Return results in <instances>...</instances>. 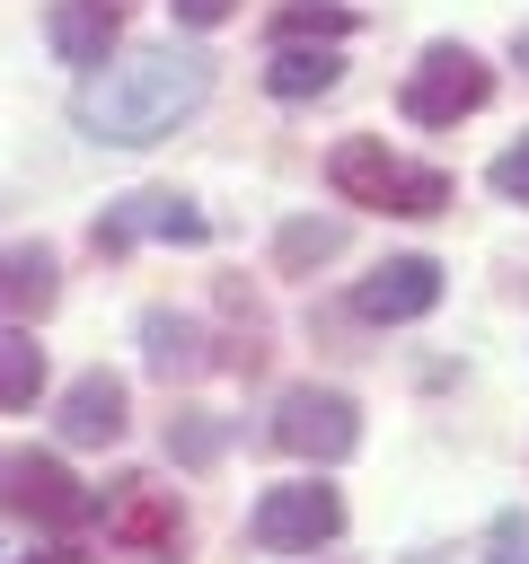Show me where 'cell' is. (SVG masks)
Listing matches in <instances>:
<instances>
[{"instance_id":"ffe728a7","label":"cell","mask_w":529,"mask_h":564,"mask_svg":"<svg viewBox=\"0 0 529 564\" xmlns=\"http://www.w3.org/2000/svg\"><path fill=\"white\" fill-rule=\"evenodd\" d=\"M238 0H176V26H229Z\"/></svg>"},{"instance_id":"4fadbf2b","label":"cell","mask_w":529,"mask_h":564,"mask_svg":"<svg viewBox=\"0 0 529 564\" xmlns=\"http://www.w3.org/2000/svg\"><path fill=\"white\" fill-rule=\"evenodd\" d=\"M344 79V53L335 44H273V62H264V88L282 97V106H309V97H326Z\"/></svg>"},{"instance_id":"ac0fdd59","label":"cell","mask_w":529,"mask_h":564,"mask_svg":"<svg viewBox=\"0 0 529 564\" xmlns=\"http://www.w3.org/2000/svg\"><path fill=\"white\" fill-rule=\"evenodd\" d=\"M485 564H529V511H494V529H485Z\"/></svg>"},{"instance_id":"2e32d148","label":"cell","mask_w":529,"mask_h":564,"mask_svg":"<svg viewBox=\"0 0 529 564\" xmlns=\"http://www.w3.org/2000/svg\"><path fill=\"white\" fill-rule=\"evenodd\" d=\"M344 238H353V229H344V220H317V212H309V220H282V238H273V264H282V273L335 264V256H344Z\"/></svg>"},{"instance_id":"3957f363","label":"cell","mask_w":529,"mask_h":564,"mask_svg":"<svg viewBox=\"0 0 529 564\" xmlns=\"http://www.w3.org/2000/svg\"><path fill=\"white\" fill-rule=\"evenodd\" d=\"M494 97V62L485 53H467V44H423V62L406 70V123H423V132H450V123H467L476 106Z\"/></svg>"},{"instance_id":"cb8c5ba5","label":"cell","mask_w":529,"mask_h":564,"mask_svg":"<svg viewBox=\"0 0 529 564\" xmlns=\"http://www.w3.org/2000/svg\"><path fill=\"white\" fill-rule=\"evenodd\" d=\"M520 62H529V26H520Z\"/></svg>"},{"instance_id":"5b68a950","label":"cell","mask_w":529,"mask_h":564,"mask_svg":"<svg viewBox=\"0 0 529 564\" xmlns=\"http://www.w3.org/2000/svg\"><path fill=\"white\" fill-rule=\"evenodd\" d=\"M88 520H106V538L150 555V564H168L185 546V502L159 476H115V494H88Z\"/></svg>"},{"instance_id":"52a82bcc","label":"cell","mask_w":529,"mask_h":564,"mask_svg":"<svg viewBox=\"0 0 529 564\" xmlns=\"http://www.w3.org/2000/svg\"><path fill=\"white\" fill-rule=\"evenodd\" d=\"M0 511H18L35 529H79L88 520V494H79V476L53 449H9L0 458Z\"/></svg>"},{"instance_id":"7a4b0ae2","label":"cell","mask_w":529,"mask_h":564,"mask_svg":"<svg viewBox=\"0 0 529 564\" xmlns=\"http://www.w3.org/2000/svg\"><path fill=\"white\" fill-rule=\"evenodd\" d=\"M326 185H335L344 203H361V212H397V220H432V212L450 203V176H441V167H414V159H397V150L370 141V132L335 141Z\"/></svg>"},{"instance_id":"8992f818","label":"cell","mask_w":529,"mask_h":564,"mask_svg":"<svg viewBox=\"0 0 529 564\" xmlns=\"http://www.w3.org/2000/svg\"><path fill=\"white\" fill-rule=\"evenodd\" d=\"M335 538H344V494L317 485V476L273 485V494L256 502V546H264V555H317V546H335Z\"/></svg>"},{"instance_id":"9a60e30c","label":"cell","mask_w":529,"mask_h":564,"mask_svg":"<svg viewBox=\"0 0 529 564\" xmlns=\"http://www.w3.org/2000/svg\"><path fill=\"white\" fill-rule=\"evenodd\" d=\"M44 388V344L35 326H0V414H26Z\"/></svg>"},{"instance_id":"6da1fadb","label":"cell","mask_w":529,"mask_h":564,"mask_svg":"<svg viewBox=\"0 0 529 564\" xmlns=\"http://www.w3.org/2000/svg\"><path fill=\"white\" fill-rule=\"evenodd\" d=\"M212 97V62L194 44H150V53H106L79 97H71V123L97 141V150H150L168 141L176 123H194Z\"/></svg>"},{"instance_id":"277c9868","label":"cell","mask_w":529,"mask_h":564,"mask_svg":"<svg viewBox=\"0 0 529 564\" xmlns=\"http://www.w3.org/2000/svg\"><path fill=\"white\" fill-rule=\"evenodd\" d=\"M273 449H291L300 467H344L361 449V405L344 388H282L273 397Z\"/></svg>"},{"instance_id":"44dd1931","label":"cell","mask_w":529,"mask_h":564,"mask_svg":"<svg viewBox=\"0 0 529 564\" xmlns=\"http://www.w3.org/2000/svg\"><path fill=\"white\" fill-rule=\"evenodd\" d=\"M26 564H88L79 546H44V555H26Z\"/></svg>"},{"instance_id":"7402d4cb","label":"cell","mask_w":529,"mask_h":564,"mask_svg":"<svg viewBox=\"0 0 529 564\" xmlns=\"http://www.w3.org/2000/svg\"><path fill=\"white\" fill-rule=\"evenodd\" d=\"M97 9H106V18H123V9H132V0H97Z\"/></svg>"},{"instance_id":"30bf717a","label":"cell","mask_w":529,"mask_h":564,"mask_svg":"<svg viewBox=\"0 0 529 564\" xmlns=\"http://www.w3.org/2000/svg\"><path fill=\"white\" fill-rule=\"evenodd\" d=\"M62 441L71 449H106V441H123V423H132V388L115 379V370H79L71 388H62Z\"/></svg>"},{"instance_id":"ba28073f","label":"cell","mask_w":529,"mask_h":564,"mask_svg":"<svg viewBox=\"0 0 529 564\" xmlns=\"http://www.w3.org/2000/svg\"><path fill=\"white\" fill-rule=\"evenodd\" d=\"M132 238H168V247H203L212 238V220L185 203V194H123V203H106V220H97V256H123Z\"/></svg>"},{"instance_id":"e0dca14e","label":"cell","mask_w":529,"mask_h":564,"mask_svg":"<svg viewBox=\"0 0 529 564\" xmlns=\"http://www.w3.org/2000/svg\"><path fill=\"white\" fill-rule=\"evenodd\" d=\"M344 35H353L344 0H282L273 9V44H344Z\"/></svg>"},{"instance_id":"603a6c76","label":"cell","mask_w":529,"mask_h":564,"mask_svg":"<svg viewBox=\"0 0 529 564\" xmlns=\"http://www.w3.org/2000/svg\"><path fill=\"white\" fill-rule=\"evenodd\" d=\"M406 564H441V555H406Z\"/></svg>"},{"instance_id":"8fae6325","label":"cell","mask_w":529,"mask_h":564,"mask_svg":"<svg viewBox=\"0 0 529 564\" xmlns=\"http://www.w3.org/2000/svg\"><path fill=\"white\" fill-rule=\"evenodd\" d=\"M53 300H62V264H53V247H44V238L0 247V326H35Z\"/></svg>"},{"instance_id":"5bb4252c","label":"cell","mask_w":529,"mask_h":564,"mask_svg":"<svg viewBox=\"0 0 529 564\" xmlns=\"http://www.w3.org/2000/svg\"><path fill=\"white\" fill-rule=\"evenodd\" d=\"M115 26H123V18H106L97 0H53V18H44L53 53H62V62H79V70H97V62L115 53Z\"/></svg>"},{"instance_id":"7c38bea8","label":"cell","mask_w":529,"mask_h":564,"mask_svg":"<svg viewBox=\"0 0 529 564\" xmlns=\"http://www.w3.org/2000/svg\"><path fill=\"white\" fill-rule=\"evenodd\" d=\"M141 361L159 370V379H203L220 352H212V335H203V317H176V308H150L141 317Z\"/></svg>"},{"instance_id":"9c48e42d","label":"cell","mask_w":529,"mask_h":564,"mask_svg":"<svg viewBox=\"0 0 529 564\" xmlns=\"http://www.w3.org/2000/svg\"><path fill=\"white\" fill-rule=\"evenodd\" d=\"M441 308V264L432 256H388L379 273L353 282V317L370 326H406V317H432Z\"/></svg>"},{"instance_id":"d6986e66","label":"cell","mask_w":529,"mask_h":564,"mask_svg":"<svg viewBox=\"0 0 529 564\" xmlns=\"http://www.w3.org/2000/svg\"><path fill=\"white\" fill-rule=\"evenodd\" d=\"M485 185H494L503 203H520V212H529V132H520V141H511V150L485 167Z\"/></svg>"}]
</instances>
